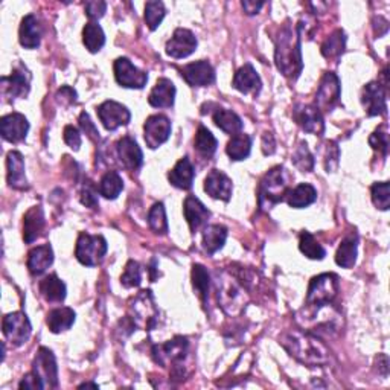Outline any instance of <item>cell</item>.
I'll use <instances>...</instances> for the list:
<instances>
[{"mask_svg":"<svg viewBox=\"0 0 390 390\" xmlns=\"http://www.w3.org/2000/svg\"><path fill=\"white\" fill-rule=\"evenodd\" d=\"M279 344L299 363L308 367H323L331 363V351L319 337L302 330L285 331Z\"/></svg>","mask_w":390,"mask_h":390,"instance_id":"1","label":"cell"},{"mask_svg":"<svg viewBox=\"0 0 390 390\" xmlns=\"http://www.w3.org/2000/svg\"><path fill=\"white\" fill-rule=\"evenodd\" d=\"M300 25L292 26L290 21L283 25L275 36V61L279 72L290 80H296L302 69V49H300Z\"/></svg>","mask_w":390,"mask_h":390,"instance_id":"2","label":"cell"},{"mask_svg":"<svg viewBox=\"0 0 390 390\" xmlns=\"http://www.w3.org/2000/svg\"><path fill=\"white\" fill-rule=\"evenodd\" d=\"M189 352V342L183 335H177L172 340L156 344L153 348V359L162 367H167L168 364L172 366L171 376L174 380H183L186 376V369L183 363H185Z\"/></svg>","mask_w":390,"mask_h":390,"instance_id":"3","label":"cell"},{"mask_svg":"<svg viewBox=\"0 0 390 390\" xmlns=\"http://www.w3.org/2000/svg\"><path fill=\"white\" fill-rule=\"evenodd\" d=\"M290 176L284 167H275L270 169L259 183V208L267 211L285 199L288 194Z\"/></svg>","mask_w":390,"mask_h":390,"instance_id":"4","label":"cell"},{"mask_svg":"<svg viewBox=\"0 0 390 390\" xmlns=\"http://www.w3.org/2000/svg\"><path fill=\"white\" fill-rule=\"evenodd\" d=\"M339 292V278L334 273H323L311 279L307 292V307L320 308L331 305Z\"/></svg>","mask_w":390,"mask_h":390,"instance_id":"5","label":"cell"},{"mask_svg":"<svg viewBox=\"0 0 390 390\" xmlns=\"http://www.w3.org/2000/svg\"><path fill=\"white\" fill-rule=\"evenodd\" d=\"M107 251L108 246L104 236L81 233L75 247V256L83 265L95 267L102 261Z\"/></svg>","mask_w":390,"mask_h":390,"instance_id":"6","label":"cell"},{"mask_svg":"<svg viewBox=\"0 0 390 390\" xmlns=\"http://www.w3.org/2000/svg\"><path fill=\"white\" fill-rule=\"evenodd\" d=\"M159 317V310L154 303L151 291H142L132 303V322L136 328L149 331L154 327Z\"/></svg>","mask_w":390,"mask_h":390,"instance_id":"7","label":"cell"},{"mask_svg":"<svg viewBox=\"0 0 390 390\" xmlns=\"http://www.w3.org/2000/svg\"><path fill=\"white\" fill-rule=\"evenodd\" d=\"M32 372H34L45 389H57L58 387V366L56 355L49 349L41 346L37 351L34 362H32Z\"/></svg>","mask_w":390,"mask_h":390,"instance_id":"8","label":"cell"},{"mask_svg":"<svg viewBox=\"0 0 390 390\" xmlns=\"http://www.w3.org/2000/svg\"><path fill=\"white\" fill-rule=\"evenodd\" d=\"M2 330L6 340L13 346L25 344L32 332L31 322L25 312H9L2 320Z\"/></svg>","mask_w":390,"mask_h":390,"instance_id":"9","label":"cell"},{"mask_svg":"<svg viewBox=\"0 0 390 390\" xmlns=\"http://www.w3.org/2000/svg\"><path fill=\"white\" fill-rule=\"evenodd\" d=\"M115 78L121 88L125 89H144L148 83V75L137 69L135 64L125 57L117 58L113 64Z\"/></svg>","mask_w":390,"mask_h":390,"instance_id":"10","label":"cell"},{"mask_svg":"<svg viewBox=\"0 0 390 390\" xmlns=\"http://www.w3.org/2000/svg\"><path fill=\"white\" fill-rule=\"evenodd\" d=\"M340 100V80L334 72H325L316 93V105L319 112H331Z\"/></svg>","mask_w":390,"mask_h":390,"instance_id":"11","label":"cell"},{"mask_svg":"<svg viewBox=\"0 0 390 390\" xmlns=\"http://www.w3.org/2000/svg\"><path fill=\"white\" fill-rule=\"evenodd\" d=\"M98 117L108 132H115L119 127H124L132 119L128 108L116 101H105L96 108Z\"/></svg>","mask_w":390,"mask_h":390,"instance_id":"12","label":"cell"},{"mask_svg":"<svg viewBox=\"0 0 390 390\" xmlns=\"http://www.w3.org/2000/svg\"><path fill=\"white\" fill-rule=\"evenodd\" d=\"M171 135V122L164 115L149 116L144 125L145 142L151 149H156L164 145Z\"/></svg>","mask_w":390,"mask_h":390,"instance_id":"13","label":"cell"},{"mask_svg":"<svg viewBox=\"0 0 390 390\" xmlns=\"http://www.w3.org/2000/svg\"><path fill=\"white\" fill-rule=\"evenodd\" d=\"M197 37H195L189 29L185 28H177L174 31V34L168 40L167 43V53L171 58H186L191 53L195 52L197 49Z\"/></svg>","mask_w":390,"mask_h":390,"instance_id":"14","label":"cell"},{"mask_svg":"<svg viewBox=\"0 0 390 390\" xmlns=\"http://www.w3.org/2000/svg\"><path fill=\"white\" fill-rule=\"evenodd\" d=\"M31 75L26 68L20 66L13 70L9 77H2L0 85H2V95L6 100L13 101L16 98H25L29 93Z\"/></svg>","mask_w":390,"mask_h":390,"instance_id":"15","label":"cell"},{"mask_svg":"<svg viewBox=\"0 0 390 390\" xmlns=\"http://www.w3.org/2000/svg\"><path fill=\"white\" fill-rule=\"evenodd\" d=\"M218 302L227 314H235L246 307L244 288L238 285L235 279H223L221 287L218 285Z\"/></svg>","mask_w":390,"mask_h":390,"instance_id":"16","label":"cell"},{"mask_svg":"<svg viewBox=\"0 0 390 390\" xmlns=\"http://www.w3.org/2000/svg\"><path fill=\"white\" fill-rule=\"evenodd\" d=\"M362 102L366 108L367 116H381L387 112L386 90L380 81H372L364 85L362 93Z\"/></svg>","mask_w":390,"mask_h":390,"instance_id":"17","label":"cell"},{"mask_svg":"<svg viewBox=\"0 0 390 390\" xmlns=\"http://www.w3.org/2000/svg\"><path fill=\"white\" fill-rule=\"evenodd\" d=\"M180 75L191 88H206L215 81V70L206 60L186 64L185 68L180 69Z\"/></svg>","mask_w":390,"mask_h":390,"instance_id":"18","label":"cell"},{"mask_svg":"<svg viewBox=\"0 0 390 390\" xmlns=\"http://www.w3.org/2000/svg\"><path fill=\"white\" fill-rule=\"evenodd\" d=\"M292 117H295V121L302 127V130H305L307 133L317 135V136L323 135L325 132L323 116L316 105H303V104L296 105L295 110H292Z\"/></svg>","mask_w":390,"mask_h":390,"instance_id":"19","label":"cell"},{"mask_svg":"<svg viewBox=\"0 0 390 390\" xmlns=\"http://www.w3.org/2000/svg\"><path fill=\"white\" fill-rule=\"evenodd\" d=\"M29 132L28 119L20 113H9L0 119V133L11 144L21 142L26 139Z\"/></svg>","mask_w":390,"mask_h":390,"instance_id":"20","label":"cell"},{"mask_svg":"<svg viewBox=\"0 0 390 390\" xmlns=\"http://www.w3.org/2000/svg\"><path fill=\"white\" fill-rule=\"evenodd\" d=\"M117 156L124 168L128 171H137L144 164V154L142 149L137 145L136 140L132 136H124L122 139L117 140L116 144Z\"/></svg>","mask_w":390,"mask_h":390,"instance_id":"21","label":"cell"},{"mask_svg":"<svg viewBox=\"0 0 390 390\" xmlns=\"http://www.w3.org/2000/svg\"><path fill=\"white\" fill-rule=\"evenodd\" d=\"M204 191L208 192V195H211L212 199L229 201L233 191L232 180L227 177L223 171L212 169L208 177L204 179Z\"/></svg>","mask_w":390,"mask_h":390,"instance_id":"22","label":"cell"},{"mask_svg":"<svg viewBox=\"0 0 390 390\" xmlns=\"http://www.w3.org/2000/svg\"><path fill=\"white\" fill-rule=\"evenodd\" d=\"M183 214H185V218L191 227L192 233L199 232L201 227L208 224V220L211 218V212L206 206L194 195H189L183 204Z\"/></svg>","mask_w":390,"mask_h":390,"instance_id":"23","label":"cell"},{"mask_svg":"<svg viewBox=\"0 0 390 390\" xmlns=\"http://www.w3.org/2000/svg\"><path fill=\"white\" fill-rule=\"evenodd\" d=\"M233 88L244 95H258L263 88V81L259 78L252 64H244L236 70L233 77Z\"/></svg>","mask_w":390,"mask_h":390,"instance_id":"24","label":"cell"},{"mask_svg":"<svg viewBox=\"0 0 390 390\" xmlns=\"http://www.w3.org/2000/svg\"><path fill=\"white\" fill-rule=\"evenodd\" d=\"M8 185L14 189H26L28 180L25 174V159L19 151H9L6 157Z\"/></svg>","mask_w":390,"mask_h":390,"instance_id":"25","label":"cell"},{"mask_svg":"<svg viewBox=\"0 0 390 390\" xmlns=\"http://www.w3.org/2000/svg\"><path fill=\"white\" fill-rule=\"evenodd\" d=\"M176 101V85L168 78H160L148 96L149 105L156 108H169Z\"/></svg>","mask_w":390,"mask_h":390,"instance_id":"26","label":"cell"},{"mask_svg":"<svg viewBox=\"0 0 390 390\" xmlns=\"http://www.w3.org/2000/svg\"><path fill=\"white\" fill-rule=\"evenodd\" d=\"M20 45L26 49H36L41 41V26L40 21L34 14H28L23 17L19 31Z\"/></svg>","mask_w":390,"mask_h":390,"instance_id":"27","label":"cell"},{"mask_svg":"<svg viewBox=\"0 0 390 390\" xmlns=\"http://www.w3.org/2000/svg\"><path fill=\"white\" fill-rule=\"evenodd\" d=\"M194 177H195V171L188 157L180 159L176 164V167L168 172V180L171 185L183 191H188L192 188Z\"/></svg>","mask_w":390,"mask_h":390,"instance_id":"28","label":"cell"},{"mask_svg":"<svg viewBox=\"0 0 390 390\" xmlns=\"http://www.w3.org/2000/svg\"><path fill=\"white\" fill-rule=\"evenodd\" d=\"M45 214L40 206H34L31 208L25 216H23V238L25 243L31 244L34 243L37 238L41 235L43 229H45Z\"/></svg>","mask_w":390,"mask_h":390,"instance_id":"29","label":"cell"},{"mask_svg":"<svg viewBox=\"0 0 390 390\" xmlns=\"http://www.w3.org/2000/svg\"><path fill=\"white\" fill-rule=\"evenodd\" d=\"M53 263V251L49 244L38 246L32 248L28 255V270L31 275L40 276L46 272V270Z\"/></svg>","mask_w":390,"mask_h":390,"instance_id":"30","label":"cell"},{"mask_svg":"<svg viewBox=\"0 0 390 390\" xmlns=\"http://www.w3.org/2000/svg\"><path fill=\"white\" fill-rule=\"evenodd\" d=\"M285 200L290 208H307V206L317 200V191L312 185H310V183H300L295 189L288 191V194L285 195Z\"/></svg>","mask_w":390,"mask_h":390,"instance_id":"31","label":"cell"},{"mask_svg":"<svg viewBox=\"0 0 390 390\" xmlns=\"http://www.w3.org/2000/svg\"><path fill=\"white\" fill-rule=\"evenodd\" d=\"M75 317H77V314L69 307H60L48 312L46 317V323L51 330V332L53 334H60L70 330L72 325L75 323Z\"/></svg>","mask_w":390,"mask_h":390,"instance_id":"32","label":"cell"},{"mask_svg":"<svg viewBox=\"0 0 390 390\" xmlns=\"http://www.w3.org/2000/svg\"><path fill=\"white\" fill-rule=\"evenodd\" d=\"M40 292L45 300L52 303H61L66 299V285H64L63 280L57 275H49L43 280H40Z\"/></svg>","mask_w":390,"mask_h":390,"instance_id":"33","label":"cell"},{"mask_svg":"<svg viewBox=\"0 0 390 390\" xmlns=\"http://www.w3.org/2000/svg\"><path fill=\"white\" fill-rule=\"evenodd\" d=\"M357 247H359V236L357 233H351L344 236L339 251L335 253V263L343 268H352L357 263Z\"/></svg>","mask_w":390,"mask_h":390,"instance_id":"34","label":"cell"},{"mask_svg":"<svg viewBox=\"0 0 390 390\" xmlns=\"http://www.w3.org/2000/svg\"><path fill=\"white\" fill-rule=\"evenodd\" d=\"M227 240V229L221 224H212L204 229L203 233V247L209 255H214L221 251Z\"/></svg>","mask_w":390,"mask_h":390,"instance_id":"35","label":"cell"},{"mask_svg":"<svg viewBox=\"0 0 390 390\" xmlns=\"http://www.w3.org/2000/svg\"><path fill=\"white\" fill-rule=\"evenodd\" d=\"M215 125L221 128L227 135H238L243 130V119L232 110H226V108H216L214 113Z\"/></svg>","mask_w":390,"mask_h":390,"instance_id":"36","label":"cell"},{"mask_svg":"<svg viewBox=\"0 0 390 390\" xmlns=\"http://www.w3.org/2000/svg\"><path fill=\"white\" fill-rule=\"evenodd\" d=\"M252 151V139L248 135L238 133L232 136V139L227 142L226 153L232 160H244L251 156Z\"/></svg>","mask_w":390,"mask_h":390,"instance_id":"37","label":"cell"},{"mask_svg":"<svg viewBox=\"0 0 390 390\" xmlns=\"http://www.w3.org/2000/svg\"><path fill=\"white\" fill-rule=\"evenodd\" d=\"M346 48V36L342 29H335L332 34L323 41L322 56L328 60H337L342 57Z\"/></svg>","mask_w":390,"mask_h":390,"instance_id":"38","label":"cell"},{"mask_svg":"<svg viewBox=\"0 0 390 390\" xmlns=\"http://www.w3.org/2000/svg\"><path fill=\"white\" fill-rule=\"evenodd\" d=\"M83 43L89 52H100L105 45V34L102 28L95 23V21H90V23L85 25L83 29Z\"/></svg>","mask_w":390,"mask_h":390,"instance_id":"39","label":"cell"},{"mask_svg":"<svg viewBox=\"0 0 390 390\" xmlns=\"http://www.w3.org/2000/svg\"><path fill=\"white\" fill-rule=\"evenodd\" d=\"M194 147L199 151L200 156H203L204 159H211L215 154L218 142H216L215 136L209 132V130L201 125L197 130V135H195Z\"/></svg>","mask_w":390,"mask_h":390,"instance_id":"40","label":"cell"},{"mask_svg":"<svg viewBox=\"0 0 390 390\" xmlns=\"http://www.w3.org/2000/svg\"><path fill=\"white\" fill-rule=\"evenodd\" d=\"M124 189V181L116 171H108L100 181V194L107 200H115Z\"/></svg>","mask_w":390,"mask_h":390,"instance_id":"41","label":"cell"},{"mask_svg":"<svg viewBox=\"0 0 390 390\" xmlns=\"http://www.w3.org/2000/svg\"><path fill=\"white\" fill-rule=\"evenodd\" d=\"M209 284H211V278H209L208 270L200 264H195L192 267V287L195 292L200 296L203 303H206L209 299Z\"/></svg>","mask_w":390,"mask_h":390,"instance_id":"42","label":"cell"},{"mask_svg":"<svg viewBox=\"0 0 390 390\" xmlns=\"http://www.w3.org/2000/svg\"><path fill=\"white\" fill-rule=\"evenodd\" d=\"M149 229L157 235H165L168 232V220L164 203H154L148 212Z\"/></svg>","mask_w":390,"mask_h":390,"instance_id":"43","label":"cell"},{"mask_svg":"<svg viewBox=\"0 0 390 390\" xmlns=\"http://www.w3.org/2000/svg\"><path fill=\"white\" fill-rule=\"evenodd\" d=\"M299 248L300 252L310 259H323L327 252L322 247V244L314 238L310 232H302L299 238Z\"/></svg>","mask_w":390,"mask_h":390,"instance_id":"44","label":"cell"},{"mask_svg":"<svg viewBox=\"0 0 390 390\" xmlns=\"http://www.w3.org/2000/svg\"><path fill=\"white\" fill-rule=\"evenodd\" d=\"M292 164H295V167L302 172L312 171L316 162H314V156L311 154L307 142H299L295 153H292Z\"/></svg>","mask_w":390,"mask_h":390,"instance_id":"45","label":"cell"},{"mask_svg":"<svg viewBox=\"0 0 390 390\" xmlns=\"http://www.w3.org/2000/svg\"><path fill=\"white\" fill-rule=\"evenodd\" d=\"M167 16L165 5L159 2V0H153V2H147L145 5V21L151 31H154L160 26L162 20Z\"/></svg>","mask_w":390,"mask_h":390,"instance_id":"46","label":"cell"},{"mask_svg":"<svg viewBox=\"0 0 390 390\" xmlns=\"http://www.w3.org/2000/svg\"><path fill=\"white\" fill-rule=\"evenodd\" d=\"M140 283H142V270H140L139 263L130 259L121 276V284L125 288H135L139 287Z\"/></svg>","mask_w":390,"mask_h":390,"instance_id":"47","label":"cell"},{"mask_svg":"<svg viewBox=\"0 0 390 390\" xmlns=\"http://www.w3.org/2000/svg\"><path fill=\"white\" fill-rule=\"evenodd\" d=\"M372 201L376 209L387 211L390 206V186L389 181H378L372 185Z\"/></svg>","mask_w":390,"mask_h":390,"instance_id":"48","label":"cell"},{"mask_svg":"<svg viewBox=\"0 0 390 390\" xmlns=\"http://www.w3.org/2000/svg\"><path fill=\"white\" fill-rule=\"evenodd\" d=\"M369 145L378 151V154H381L383 157L387 156L389 151V132H387V125L378 127L375 132L369 137Z\"/></svg>","mask_w":390,"mask_h":390,"instance_id":"49","label":"cell"},{"mask_svg":"<svg viewBox=\"0 0 390 390\" xmlns=\"http://www.w3.org/2000/svg\"><path fill=\"white\" fill-rule=\"evenodd\" d=\"M81 203L90 209H96L98 206H100V201H98V189L93 186L92 181H88L83 186Z\"/></svg>","mask_w":390,"mask_h":390,"instance_id":"50","label":"cell"},{"mask_svg":"<svg viewBox=\"0 0 390 390\" xmlns=\"http://www.w3.org/2000/svg\"><path fill=\"white\" fill-rule=\"evenodd\" d=\"M339 159H340V149L337 144L328 142L327 156H325V168H327V172L335 171V168L339 167Z\"/></svg>","mask_w":390,"mask_h":390,"instance_id":"51","label":"cell"},{"mask_svg":"<svg viewBox=\"0 0 390 390\" xmlns=\"http://www.w3.org/2000/svg\"><path fill=\"white\" fill-rule=\"evenodd\" d=\"M64 142L68 144L69 148L73 151H78L81 147V135L78 132V128H75L73 125H66L64 127V135H63Z\"/></svg>","mask_w":390,"mask_h":390,"instance_id":"52","label":"cell"},{"mask_svg":"<svg viewBox=\"0 0 390 390\" xmlns=\"http://www.w3.org/2000/svg\"><path fill=\"white\" fill-rule=\"evenodd\" d=\"M78 122H80V127H81L83 132L89 136V139H92V140H100V132H98L96 125L92 122V119H90V116H89L88 113L83 112V113L80 115Z\"/></svg>","mask_w":390,"mask_h":390,"instance_id":"53","label":"cell"},{"mask_svg":"<svg viewBox=\"0 0 390 390\" xmlns=\"http://www.w3.org/2000/svg\"><path fill=\"white\" fill-rule=\"evenodd\" d=\"M107 11V4L102 0H92L85 4V14L90 20H100Z\"/></svg>","mask_w":390,"mask_h":390,"instance_id":"54","label":"cell"},{"mask_svg":"<svg viewBox=\"0 0 390 390\" xmlns=\"http://www.w3.org/2000/svg\"><path fill=\"white\" fill-rule=\"evenodd\" d=\"M19 387L25 390H45V386H43L40 378L34 372L26 374L23 378H21Z\"/></svg>","mask_w":390,"mask_h":390,"instance_id":"55","label":"cell"},{"mask_svg":"<svg viewBox=\"0 0 390 390\" xmlns=\"http://www.w3.org/2000/svg\"><path fill=\"white\" fill-rule=\"evenodd\" d=\"M57 101L63 105H70L77 102V92H75L69 85H63V88L57 92Z\"/></svg>","mask_w":390,"mask_h":390,"instance_id":"56","label":"cell"},{"mask_svg":"<svg viewBox=\"0 0 390 390\" xmlns=\"http://www.w3.org/2000/svg\"><path fill=\"white\" fill-rule=\"evenodd\" d=\"M276 149V142H275V137L272 133H264L263 135V153L265 156L268 154H273Z\"/></svg>","mask_w":390,"mask_h":390,"instance_id":"57","label":"cell"},{"mask_svg":"<svg viewBox=\"0 0 390 390\" xmlns=\"http://www.w3.org/2000/svg\"><path fill=\"white\" fill-rule=\"evenodd\" d=\"M263 6H264V2H251V0H244V2H243V8H244V11L248 16L258 14Z\"/></svg>","mask_w":390,"mask_h":390,"instance_id":"58","label":"cell"},{"mask_svg":"<svg viewBox=\"0 0 390 390\" xmlns=\"http://www.w3.org/2000/svg\"><path fill=\"white\" fill-rule=\"evenodd\" d=\"M84 387H92V389H98L100 386H98L96 383H84L81 386H78V389H84Z\"/></svg>","mask_w":390,"mask_h":390,"instance_id":"59","label":"cell"}]
</instances>
